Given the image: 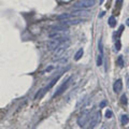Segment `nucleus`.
<instances>
[{
	"mask_svg": "<svg viewBox=\"0 0 129 129\" xmlns=\"http://www.w3.org/2000/svg\"><path fill=\"white\" fill-rule=\"evenodd\" d=\"M103 1H104V0H100V3H102Z\"/></svg>",
	"mask_w": 129,
	"mask_h": 129,
	"instance_id": "22",
	"label": "nucleus"
},
{
	"mask_svg": "<svg viewBox=\"0 0 129 129\" xmlns=\"http://www.w3.org/2000/svg\"><path fill=\"white\" fill-rule=\"evenodd\" d=\"M96 1L95 0H79L78 2L74 5V7L76 9H88V8H91L95 6Z\"/></svg>",
	"mask_w": 129,
	"mask_h": 129,
	"instance_id": "3",
	"label": "nucleus"
},
{
	"mask_svg": "<svg viewBox=\"0 0 129 129\" xmlns=\"http://www.w3.org/2000/svg\"><path fill=\"white\" fill-rule=\"evenodd\" d=\"M127 25H128V26H129V18H128V19H127Z\"/></svg>",
	"mask_w": 129,
	"mask_h": 129,
	"instance_id": "21",
	"label": "nucleus"
},
{
	"mask_svg": "<svg viewBox=\"0 0 129 129\" xmlns=\"http://www.w3.org/2000/svg\"><path fill=\"white\" fill-rule=\"evenodd\" d=\"M59 76H60V75H58V76H57V78H56V79H54V80H53V81H52V82H51L50 84H48V86L46 87V89H48V88H51V87H53V85H54V84H55V83H56V82H57V81H58V79H59Z\"/></svg>",
	"mask_w": 129,
	"mask_h": 129,
	"instance_id": "13",
	"label": "nucleus"
},
{
	"mask_svg": "<svg viewBox=\"0 0 129 129\" xmlns=\"http://www.w3.org/2000/svg\"><path fill=\"white\" fill-rule=\"evenodd\" d=\"M45 90H46V88H43V89H41V90H39L37 94H36V96H35V99H40L41 97L45 94Z\"/></svg>",
	"mask_w": 129,
	"mask_h": 129,
	"instance_id": "8",
	"label": "nucleus"
},
{
	"mask_svg": "<svg viewBox=\"0 0 129 129\" xmlns=\"http://www.w3.org/2000/svg\"><path fill=\"white\" fill-rule=\"evenodd\" d=\"M81 22H83V19H79V18H78V19H64V21L61 22V25L68 27V26L76 25V24H79V23H81Z\"/></svg>",
	"mask_w": 129,
	"mask_h": 129,
	"instance_id": "5",
	"label": "nucleus"
},
{
	"mask_svg": "<svg viewBox=\"0 0 129 129\" xmlns=\"http://www.w3.org/2000/svg\"><path fill=\"white\" fill-rule=\"evenodd\" d=\"M66 40H68V39H67V38H63V37H59V38H51V39L47 41V44H46V45H47V48H48V51L54 52L56 48H57L63 41H66Z\"/></svg>",
	"mask_w": 129,
	"mask_h": 129,
	"instance_id": "1",
	"label": "nucleus"
},
{
	"mask_svg": "<svg viewBox=\"0 0 129 129\" xmlns=\"http://www.w3.org/2000/svg\"><path fill=\"white\" fill-rule=\"evenodd\" d=\"M100 117H101V114H100V112H97V113H96V115L91 118L88 129H92V128H94V127L96 126V125L100 122Z\"/></svg>",
	"mask_w": 129,
	"mask_h": 129,
	"instance_id": "4",
	"label": "nucleus"
},
{
	"mask_svg": "<svg viewBox=\"0 0 129 129\" xmlns=\"http://www.w3.org/2000/svg\"><path fill=\"white\" fill-rule=\"evenodd\" d=\"M117 63L119 67H124V60H123V56H118L117 58Z\"/></svg>",
	"mask_w": 129,
	"mask_h": 129,
	"instance_id": "14",
	"label": "nucleus"
},
{
	"mask_svg": "<svg viewBox=\"0 0 129 129\" xmlns=\"http://www.w3.org/2000/svg\"><path fill=\"white\" fill-rule=\"evenodd\" d=\"M120 101H122L123 104H126L127 103V97H126V95H123L122 96V98H120Z\"/></svg>",
	"mask_w": 129,
	"mask_h": 129,
	"instance_id": "16",
	"label": "nucleus"
},
{
	"mask_svg": "<svg viewBox=\"0 0 129 129\" xmlns=\"http://www.w3.org/2000/svg\"><path fill=\"white\" fill-rule=\"evenodd\" d=\"M122 88H123L122 80H116L115 83H114V85H113V89H114V91L115 92H119L120 90H122Z\"/></svg>",
	"mask_w": 129,
	"mask_h": 129,
	"instance_id": "7",
	"label": "nucleus"
},
{
	"mask_svg": "<svg viewBox=\"0 0 129 129\" xmlns=\"http://www.w3.org/2000/svg\"><path fill=\"white\" fill-rule=\"evenodd\" d=\"M115 46H116V51H119V50H120V41H119V40H117V41H116Z\"/></svg>",
	"mask_w": 129,
	"mask_h": 129,
	"instance_id": "17",
	"label": "nucleus"
},
{
	"mask_svg": "<svg viewBox=\"0 0 129 129\" xmlns=\"http://www.w3.org/2000/svg\"><path fill=\"white\" fill-rule=\"evenodd\" d=\"M104 106H106V102H104V101H102L101 103H100V107H101V108H103Z\"/></svg>",
	"mask_w": 129,
	"mask_h": 129,
	"instance_id": "20",
	"label": "nucleus"
},
{
	"mask_svg": "<svg viewBox=\"0 0 129 129\" xmlns=\"http://www.w3.org/2000/svg\"><path fill=\"white\" fill-rule=\"evenodd\" d=\"M122 2H123V0H117V1H116V5L120 6V5H122Z\"/></svg>",
	"mask_w": 129,
	"mask_h": 129,
	"instance_id": "19",
	"label": "nucleus"
},
{
	"mask_svg": "<svg viewBox=\"0 0 129 129\" xmlns=\"http://www.w3.org/2000/svg\"><path fill=\"white\" fill-rule=\"evenodd\" d=\"M69 45H70L69 39L66 40V41H63V42L54 51V59H58V58H60V57H62L63 54H64V52H66L67 48L69 47Z\"/></svg>",
	"mask_w": 129,
	"mask_h": 129,
	"instance_id": "2",
	"label": "nucleus"
},
{
	"mask_svg": "<svg viewBox=\"0 0 129 129\" xmlns=\"http://www.w3.org/2000/svg\"><path fill=\"white\" fill-rule=\"evenodd\" d=\"M128 123H129V117H128V115L124 114V115L122 116V124H123V125H127Z\"/></svg>",
	"mask_w": 129,
	"mask_h": 129,
	"instance_id": "11",
	"label": "nucleus"
},
{
	"mask_svg": "<svg viewBox=\"0 0 129 129\" xmlns=\"http://www.w3.org/2000/svg\"><path fill=\"white\" fill-rule=\"evenodd\" d=\"M109 25H110V27H114L116 25V21H115L114 16H111V17L109 18Z\"/></svg>",
	"mask_w": 129,
	"mask_h": 129,
	"instance_id": "10",
	"label": "nucleus"
},
{
	"mask_svg": "<svg viewBox=\"0 0 129 129\" xmlns=\"http://www.w3.org/2000/svg\"><path fill=\"white\" fill-rule=\"evenodd\" d=\"M102 56H103V54L98 55V58H97V66H101L102 64Z\"/></svg>",
	"mask_w": 129,
	"mask_h": 129,
	"instance_id": "12",
	"label": "nucleus"
},
{
	"mask_svg": "<svg viewBox=\"0 0 129 129\" xmlns=\"http://www.w3.org/2000/svg\"><path fill=\"white\" fill-rule=\"evenodd\" d=\"M123 30H124V26L122 25L119 27V29H118V34H117V38H119V36L122 35V32H123Z\"/></svg>",
	"mask_w": 129,
	"mask_h": 129,
	"instance_id": "18",
	"label": "nucleus"
},
{
	"mask_svg": "<svg viewBox=\"0 0 129 129\" xmlns=\"http://www.w3.org/2000/svg\"><path fill=\"white\" fill-rule=\"evenodd\" d=\"M69 82H70V78L68 79V80L66 81V82H64V83L62 84V85L58 88V90H57V91H56L55 94H54V97H57V96H59V95H61L62 92L64 91V89H66V88H67V86H68V84H69Z\"/></svg>",
	"mask_w": 129,
	"mask_h": 129,
	"instance_id": "6",
	"label": "nucleus"
},
{
	"mask_svg": "<svg viewBox=\"0 0 129 129\" xmlns=\"http://www.w3.org/2000/svg\"><path fill=\"white\" fill-rule=\"evenodd\" d=\"M83 48H80V50L76 52V54H75V56H74V59L75 60H79V59H81V57H82L83 56Z\"/></svg>",
	"mask_w": 129,
	"mask_h": 129,
	"instance_id": "9",
	"label": "nucleus"
},
{
	"mask_svg": "<svg viewBox=\"0 0 129 129\" xmlns=\"http://www.w3.org/2000/svg\"><path fill=\"white\" fill-rule=\"evenodd\" d=\"M112 116H113L112 111H111V110H107V112H106V117H107V118H111Z\"/></svg>",
	"mask_w": 129,
	"mask_h": 129,
	"instance_id": "15",
	"label": "nucleus"
},
{
	"mask_svg": "<svg viewBox=\"0 0 129 129\" xmlns=\"http://www.w3.org/2000/svg\"><path fill=\"white\" fill-rule=\"evenodd\" d=\"M103 129H104V128H103Z\"/></svg>",
	"mask_w": 129,
	"mask_h": 129,
	"instance_id": "23",
	"label": "nucleus"
}]
</instances>
